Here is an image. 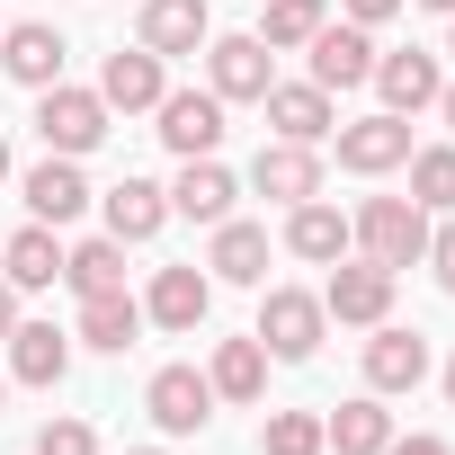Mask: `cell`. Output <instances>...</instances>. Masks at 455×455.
<instances>
[{"label": "cell", "mask_w": 455, "mask_h": 455, "mask_svg": "<svg viewBox=\"0 0 455 455\" xmlns=\"http://www.w3.org/2000/svg\"><path fill=\"white\" fill-rule=\"evenodd\" d=\"M348 242L375 259V268H419L428 259V205H411V196H366L357 214H348Z\"/></svg>", "instance_id": "6da1fadb"}, {"label": "cell", "mask_w": 455, "mask_h": 455, "mask_svg": "<svg viewBox=\"0 0 455 455\" xmlns=\"http://www.w3.org/2000/svg\"><path fill=\"white\" fill-rule=\"evenodd\" d=\"M322 331H331V313H322V295H304V286H268L259 295V348L277 357V366H304L313 348H322Z\"/></svg>", "instance_id": "7a4b0ae2"}, {"label": "cell", "mask_w": 455, "mask_h": 455, "mask_svg": "<svg viewBox=\"0 0 455 455\" xmlns=\"http://www.w3.org/2000/svg\"><path fill=\"white\" fill-rule=\"evenodd\" d=\"M36 134H45V152L81 161V152H99V143H108V99H99V90L54 81V90H36Z\"/></svg>", "instance_id": "3957f363"}, {"label": "cell", "mask_w": 455, "mask_h": 455, "mask_svg": "<svg viewBox=\"0 0 455 455\" xmlns=\"http://www.w3.org/2000/svg\"><path fill=\"white\" fill-rule=\"evenodd\" d=\"M322 313H331V322H357V331L393 322V268H375V259H331Z\"/></svg>", "instance_id": "277c9868"}, {"label": "cell", "mask_w": 455, "mask_h": 455, "mask_svg": "<svg viewBox=\"0 0 455 455\" xmlns=\"http://www.w3.org/2000/svg\"><path fill=\"white\" fill-rule=\"evenodd\" d=\"M268 81H277V54L259 36H205V90L223 108L233 99H268Z\"/></svg>", "instance_id": "5b68a950"}, {"label": "cell", "mask_w": 455, "mask_h": 455, "mask_svg": "<svg viewBox=\"0 0 455 455\" xmlns=\"http://www.w3.org/2000/svg\"><path fill=\"white\" fill-rule=\"evenodd\" d=\"M152 116H161L152 134H161L179 161H205V152L223 143V99H214V90H161V108H152Z\"/></svg>", "instance_id": "8992f818"}, {"label": "cell", "mask_w": 455, "mask_h": 455, "mask_svg": "<svg viewBox=\"0 0 455 455\" xmlns=\"http://www.w3.org/2000/svg\"><path fill=\"white\" fill-rule=\"evenodd\" d=\"M143 411H152L161 437H196V428L214 419V384H205L196 366H161V375L143 384Z\"/></svg>", "instance_id": "52a82bcc"}, {"label": "cell", "mask_w": 455, "mask_h": 455, "mask_svg": "<svg viewBox=\"0 0 455 455\" xmlns=\"http://www.w3.org/2000/svg\"><path fill=\"white\" fill-rule=\"evenodd\" d=\"M304 54H313V81H322V90H366V81H375V28H348V19L331 28V19H322Z\"/></svg>", "instance_id": "ba28073f"}, {"label": "cell", "mask_w": 455, "mask_h": 455, "mask_svg": "<svg viewBox=\"0 0 455 455\" xmlns=\"http://www.w3.org/2000/svg\"><path fill=\"white\" fill-rule=\"evenodd\" d=\"M411 161V116H357V125H339V170H357V179H384V170H402Z\"/></svg>", "instance_id": "9c48e42d"}, {"label": "cell", "mask_w": 455, "mask_h": 455, "mask_svg": "<svg viewBox=\"0 0 455 455\" xmlns=\"http://www.w3.org/2000/svg\"><path fill=\"white\" fill-rule=\"evenodd\" d=\"M428 384V339L402 331V322H375L366 339V393H419Z\"/></svg>", "instance_id": "30bf717a"}, {"label": "cell", "mask_w": 455, "mask_h": 455, "mask_svg": "<svg viewBox=\"0 0 455 455\" xmlns=\"http://www.w3.org/2000/svg\"><path fill=\"white\" fill-rule=\"evenodd\" d=\"M63 28H45V19H28V28H0V72H10L19 90H54L63 81Z\"/></svg>", "instance_id": "8fae6325"}, {"label": "cell", "mask_w": 455, "mask_h": 455, "mask_svg": "<svg viewBox=\"0 0 455 455\" xmlns=\"http://www.w3.org/2000/svg\"><path fill=\"white\" fill-rule=\"evenodd\" d=\"M19 196H28V223H54V233H63V223L90 205V179H81V161H63V152H45L28 179H19Z\"/></svg>", "instance_id": "7c38bea8"}, {"label": "cell", "mask_w": 455, "mask_h": 455, "mask_svg": "<svg viewBox=\"0 0 455 455\" xmlns=\"http://www.w3.org/2000/svg\"><path fill=\"white\" fill-rule=\"evenodd\" d=\"M161 90H170V72H161V54L152 45H125V54H108L99 63V99H108V116L125 108V116H143V108H161Z\"/></svg>", "instance_id": "4fadbf2b"}, {"label": "cell", "mask_w": 455, "mask_h": 455, "mask_svg": "<svg viewBox=\"0 0 455 455\" xmlns=\"http://www.w3.org/2000/svg\"><path fill=\"white\" fill-rule=\"evenodd\" d=\"M268 125H277V143H322V134H339V116H331V90L322 81H268Z\"/></svg>", "instance_id": "5bb4252c"}, {"label": "cell", "mask_w": 455, "mask_h": 455, "mask_svg": "<svg viewBox=\"0 0 455 455\" xmlns=\"http://www.w3.org/2000/svg\"><path fill=\"white\" fill-rule=\"evenodd\" d=\"M251 188H259L268 205H304V196H322V152H313V143H259Z\"/></svg>", "instance_id": "9a60e30c"}, {"label": "cell", "mask_w": 455, "mask_h": 455, "mask_svg": "<svg viewBox=\"0 0 455 455\" xmlns=\"http://www.w3.org/2000/svg\"><path fill=\"white\" fill-rule=\"evenodd\" d=\"M214 313V277L188 259V268H152V295H143V322H161V331H196Z\"/></svg>", "instance_id": "2e32d148"}, {"label": "cell", "mask_w": 455, "mask_h": 455, "mask_svg": "<svg viewBox=\"0 0 455 455\" xmlns=\"http://www.w3.org/2000/svg\"><path fill=\"white\" fill-rule=\"evenodd\" d=\"M205 36H214V10H205V0H143L134 45H152L161 63H170V54H196Z\"/></svg>", "instance_id": "e0dca14e"}, {"label": "cell", "mask_w": 455, "mask_h": 455, "mask_svg": "<svg viewBox=\"0 0 455 455\" xmlns=\"http://www.w3.org/2000/svg\"><path fill=\"white\" fill-rule=\"evenodd\" d=\"M233 196H242V188H233V170H223L214 152H205V161H179V179H170V214L205 223V233H214L223 214H233Z\"/></svg>", "instance_id": "ac0fdd59"}, {"label": "cell", "mask_w": 455, "mask_h": 455, "mask_svg": "<svg viewBox=\"0 0 455 455\" xmlns=\"http://www.w3.org/2000/svg\"><path fill=\"white\" fill-rule=\"evenodd\" d=\"M205 268L223 286H268V223H233V214H223L214 242H205Z\"/></svg>", "instance_id": "d6986e66"}, {"label": "cell", "mask_w": 455, "mask_h": 455, "mask_svg": "<svg viewBox=\"0 0 455 455\" xmlns=\"http://www.w3.org/2000/svg\"><path fill=\"white\" fill-rule=\"evenodd\" d=\"M375 90H384V108L393 116H419V108H437V90H446V72H437V54H375Z\"/></svg>", "instance_id": "ffe728a7"}, {"label": "cell", "mask_w": 455, "mask_h": 455, "mask_svg": "<svg viewBox=\"0 0 455 455\" xmlns=\"http://www.w3.org/2000/svg\"><path fill=\"white\" fill-rule=\"evenodd\" d=\"M10 375L36 384V393H54V384L72 375V331H54V322H19V331H10Z\"/></svg>", "instance_id": "44dd1931"}, {"label": "cell", "mask_w": 455, "mask_h": 455, "mask_svg": "<svg viewBox=\"0 0 455 455\" xmlns=\"http://www.w3.org/2000/svg\"><path fill=\"white\" fill-rule=\"evenodd\" d=\"M81 348H99V357H125L134 339H143V304L116 286V295H81V331H72Z\"/></svg>", "instance_id": "7402d4cb"}, {"label": "cell", "mask_w": 455, "mask_h": 455, "mask_svg": "<svg viewBox=\"0 0 455 455\" xmlns=\"http://www.w3.org/2000/svg\"><path fill=\"white\" fill-rule=\"evenodd\" d=\"M286 251H295V259H313V268L348 259V214H339V205H322V196L286 205Z\"/></svg>", "instance_id": "603a6c76"}, {"label": "cell", "mask_w": 455, "mask_h": 455, "mask_svg": "<svg viewBox=\"0 0 455 455\" xmlns=\"http://www.w3.org/2000/svg\"><path fill=\"white\" fill-rule=\"evenodd\" d=\"M0 277H10L19 295H45L63 277V242H54V223H19L10 251H0Z\"/></svg>", "instance_id": "cb8c5ba5"}, {"label": "cell", "mask_w": 455, "mask_h": 455, "mask_svg": "<svg viewBox=\"0 0 455 455\" xmlns=\"http://www.w3.org/2000/svg\"><path fill=\"white\" fill-rule=\"evenodd\" d=\"M99 205H108V233L116 242H152L161 223H170V188H152V179H116Z\"/></svg>", "instance_id": "d4e9b609"}, {"label": "cell", "mask_w": 455, "mask_h": 455, "mask_svg": "<svg viewBox=\"0 0 455 455\" xmlns=\"http://www.w3.org/2000/svg\"><path fill=\"white\" fill-rule=\"evenodd\" d=\"M322 437H331L339 455H384V446H393V411H384V393H357V402H339V411L322 419Z\"/></svg>", "instance_id": "484cf974"}, {"label": "cell", "mask_w": 455, "mask_h": 455, "mask_svg": "<svg viewBox=\"0 0 455 455\" xmlns=\"http://www.w3.org/2000/svg\"><path fill=\"white\" fill-rule=\"evenodd\" d=\"M205 384H214V402H259L268 393V348L259 339H223L214 366H205Z\"/></svg>", "instance_id": "4316f807"}, {"label": "cell", "mask_w": 455, "mask_h": 455, "mask_svg": "<svg viewBox=\"0 0 455 455\" xmlns=\"http://www.w3.org/2000/svg\"><path fill=\"white\" fill-rule=\"evenodd\" d=\"M63 286H72V295H116V286H125V242L99 233V242L63 251Z\"/></svg>", "instance_id": "83f0119b"}, {"label": "cell", "mask_w": 455, "mask_h": 455, "mask_svg": "<svg viewBox=\"0 0 455 455\" xmlns=\"http://www.w3.org/2000/svg\"><path fill=\"white\" fill-rule=\"evenodd\" d=\"M402 170H411V205L455 214V143H428V152H411Z\"/></svg>", "instance_id": "f1b7e54d"}, {"label": "cell", "mask_w": 455, "mask_h": 455, "mask_svg": "<svg viewBox=\"0 0 455 455\" xmlns=\"http://www.w3.org/2000/svg\"><path fill=\"white\" fill-rule=\"evenodd\" d=\"M331 10L322 0H268V19H259V45L268 54H295V45H313V28H322Z\"/></svg>", "instance_id": "f546056e"}, {"label": "cell", "mask_w": 455, "mask_h": 455, "mask_svg": "<svg viewBox=\"0 0 455 455\" xmlns=\"http://www.w3.org/2000/svg\"><path fill=\"white\" fill-rule=\"evenodd\" d=\"M259 455H331V437H322V411H268V428H259Z\"/></svg>", "instance_id": "4dcf8cb0"}, {"label": "cell", "mask_w": 455, "mask_h": 455, "mask_svg": "<svg viewBox=\"0 0 455 455\" xmlns=\"http://www.w3.org/2000/svg\"><path fill=\"white\" fill-rule=\"evenodd\" d=\"M36 455H99V428L63 411V419H45V428H36Z\"/></svg>", "instance_id": "1f68e13d"}, {"label": "cell", "mask_w": 455, "mask_h": 455, "mask_svg": "<svg viewBox=\"0 0 455 455\" xmlns=\"http://www.w3.org/2000/svg\"><path fill=\"white\" fill-rule=\"evenodd\" d=\"M428 268H437V286L455 295V214L437 223V233H428Z\"/></svg>", "instance_id": "d6a6232c"}, {"label": "cell", "mask_w": 455, "mask_h": 455, "mask_svg": "<svg viewBox=\"0 0 455 455\" xmlns=\"http://www.w3.org/2000/svg\"><path fill=\"white\" fill-rule=\"evenodd\" d=\"M339 10H348V28H384V19L402 10V0H339Z\"/></svg>", "instance_id": "836d02e7"}, {"label": "cell", "mask_w": 455, "mask_h": 455, "mask_svg": "<svg viewBox=\"0 0 455 455\" xmlns=\"http://www.w3.org/2000/svg\"><path fill=\"white\" fill-rule=\"evenodd\" d=\"M384 455H455V446H446V437H393Z\"/></svg>", "instance_id": "e575fe53"}, {"label": "cell", "mask_w": 455, "mask_h": 455, "mask_svg": "<svg viewBox=\"0 0 455 455\" xmlns=\"http://www.w3.org/2000/svg\"><path fill=\"white\" fill-rule=\"evenodd\" d=\"M10 331H19V286L0 277V339H10Z\"/></svg>", "instance_id": "d590c367"}, {"label": "cell", "mask_w": 455, "mask_h": 455, "mask_svg": "<svg viewBox=\"0 0 455 455\" xmlns=\"http://www.w3.org/2000/svg\"><path fill=\"white\" fill-rule=\"evenodd\" d=\"M437 116H446V125H455V81H446V90H437Z\"/></svg>", "instance_id": "8d00e7d4"}, {"label": "cell", "mask_w": 455, "mask_h": 455, "mask_svg": "<svg viewBox=\"0 0 455 455\" xmlns=\"http://www.w3.org/2000/svg\"><path fill=\"white\" fill-rule=\"evenodd\" d=\"M0 188H10V143H0Z\"/></svg>", "instance_id": "74e56055"}, {"label": "cell", "mask_w": 455, "mask_h": 455, "mask_svg": "<svg viewBox=\"0 0 455 455\" xmlns=\"http://www.w3.org/2000/svg\"><path fill=\"white\" fill-rule=\"evenodd\" d=\"M419 10H446V19H455V0H419Z\"/></svg>", "instance_id": "f35d334b"}, {"label": "cell", "mask_w": 455, "mask_h": 455, "mask_svg": "<svg viewBox=\"0 0 455 455\" xmlns=\"http://www.w3.org/2000/svg\"><path fill=\"white\" fill-rule=\"evenodd\" d=\"M446 402H455V357H446Z\"/></svg>", "instance_id": "ab89813d"}, {"label": "cell", "mask_w": 455, "mask_h": 455, "mask_svg": "<svg viewBox=\"0 0 455 455\" xmlns=\"http://www.w3.org/2000/svg\"><path fill=\"white\" fill-rule=\"evenodd\" d=\"M125 455H161V446H125Z\"/></svg>", "instance_id": "60d3db41"}, {"label": "cell", "mask_w": 455, "mask_h": 455, "mask_svg": "<svg viewBox=\"0 0 455 455\" xmlns=\"http://www.w3.org/2000/svg\"><path fill=\"white\" fill-rule=\"evenodd\" d=\"M446 54H455V28H446Z\"/></svg>", "instance_id": "b9f144b4"}, {"label": "cell", "mask_w": 455, "mask_h": 455, "mask_svg": "<svg viewBox=\"0 0 455 455\" xmlns=\"http://www.w3.org/2000/svg\"><path fill=\"white\" fill-rule=\"evenodd\" d=\"M0 393H10V375H0Z\"/></svg>", "instance_id": "7bdbcfd3"}]
</instances>
